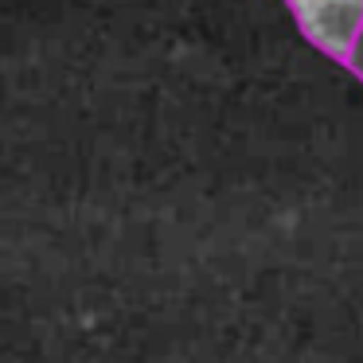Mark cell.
Here are the masks:
<instances>
[{"label": "cell", "mask_w": 363, "mask_h": 363, "mask_svg": "<svg viewBox=\"0 0 363 363\" xmlns=\"http://www.w3.org/2000/svg\"><path fill=\"white\" fill-rule=\"evenodd\" d=\"M344 67L363 82V28H359V35H355V48H352V55H347V63H344Z\"/></svg>", "instance_id": "7a4b0ae2"}, {"label": "cell", "mask_w": 363, "mask_h": 363, "mask_svg": "<svg viewBox=\"0 0 363 363\" xmlns=\"http://www.w3.org/2000/svg\"><path fill=\"white\" fill-rule=\"evenodd\" d=\"M285 4H289L301 35L320 55L347 63L355 35L363 28V0H285Z\"/></svg>", "instance_id": "6da1fadb"}]
</instances>
